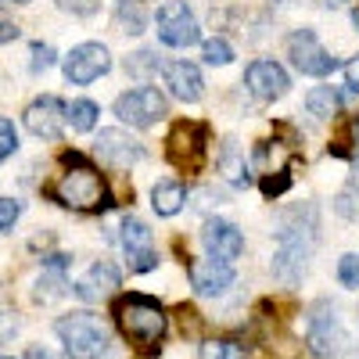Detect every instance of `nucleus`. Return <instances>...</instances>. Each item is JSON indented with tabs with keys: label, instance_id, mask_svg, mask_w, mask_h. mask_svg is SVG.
<instances>
[{
	"label": "nucleus",
	"instance_id": "1",
	"mask_svg": "<svg viewBox=\"0 0 359 359\" xmlns=\"http://www.w3.org/2000/svg\"><path fill=\"white\" fill-rule=\"evenodd\" d=\"M313 241H316V208H291L277 223V252H273V277L284 287H294L306 277V266L313 255Z\"/></svg>",
	"mask_w": 359,
	"mask_h": 359
},
{
	"label": "nucleus",
	"instance_id": "2",
	"mask_svg": "<svg viewBox=\"0 0 359 359\" xmlns=\"http://www.w3.org/2000/svg\"><path fill=\"white\" fill-rule=\"evenodd\" d=\"M115 320L118 327H123V334L140 345V348H158L162 334H165V313L162 306L155 302V298H147V294H126V298H118L115 302Z\"/></svg>",
	"mask_w": 359,
	"mask_h": 359
},
{
	"label": "nucleus",
	"instance_id": "3",
	"mask_svg": "<svg viewBox=\"0 0 359 359\" xmlns=\"http://www.w3.org/2000/svg\"><path fill=\"white\" fill-rule=\"evenodd\" d=\"M54 331H57V338H62V345L72 359H101L111 345L108 327L94 313H69L54 323Z\"/></svg>",
	"mask_w": 359,
	"mask_h": 359
},
{
	"label": "nucleus",
	"instance_id": "4",
	"mask_svg": "<svg viewBox=\"0 0 359 359\" xmlns=\"http://www.w3.org/2000/svg\"><path fill=\"white\" fill-rule=\"evenodd\" d=\"M54 198L62 205H69V208H79V212H94V208H108L111 205L101 172L86 169V165H76V169H69L62 180H57Z\"/></svg>",
	"mask_w": 359,
	"mask_h": 359
},
{
	"label": "nucleus",
	"instance_id": "5",
	"mask_svg": "<svg viewBox=\"0 0 359 359\" xmlns=\"http://www.w3.org/2000/svg\"><path fill=\"white\" fill-rule=\"evenodd\" d=\"M306 345H309V352L320 355V359H341V355L348 352V345H352L348 331L341 327V320L334 316V309L327 306V302L313 306V313H309Z\"/></svg>",
	"mask_w": 359,
	"mask_h": 359
},
{
	"label": "nucleus",
	"instance_id": "6",
	"mask_svg": "<svg viewBox=\"0 0 359 359\" xmlns=\"http://www.w3.org/2000/svg\"><path fill=\"white\" fill-rule=\"evenodd\" d=\"M158 40L165 47H191L201 40V29H198V18L191 15V8L184 0H169V4L158 8Z\"/></svg>",
	"mask_w": 359,
	"mask_h": 359
},
{
	"label": "nucleus",
	"instance_id": "7",
	"mask_svg": "<svg viewBox=\"0 0 359 359\" xmlns=\"http://www.w3.org/2000/svg\"><path fill=\"white\" fill-rule=\"evenodd\" d=\"M115 115L123 118V123L144 130V126L158 123V118L165 115V97L155 86H137V90H130V94L115 97Z\"/></svg>",
	"mask_w": 359,
	"mask_h": 359
},
{
	"label": "nucleus",
	"instance_id": "8",
	"mask_svg": "<svg viewBox=\"0 0 359 359\" xmlns=\"http://www.w3.org/2000/svg\"><path fill=\"white\" fill-rule=\"evenodd\" d=\"M287 57L302 76H327L338 69V62L323 50V43L316 40L313 29H298V33L287 36Z\"/></svg>",
	"mask_w": 359,
	"mask_h": 359
},
{
	"label": "nucleus",
	"instance_id": "9",
	"mask_svg": "<svg viewBox=\"0 0 359 359\" xmlns=\"http://www.w3.org/2000/svg\"><path fill=\"white\" fill-rule=\"evenodd\" d=\"M169 162L180 165V169H201L205 165V126L198 123H176L172 133H169Z\"/></svg>",
	"mask_w": 359,
	"mask_h": 359
},
{
	"label": "nucleus",
	"instance_id": "10",
	"mask_svg": "<svg viewBox=\"0 0 359 359\" xmlns=\"http://www.w3.org/2000/svg\"><path fill=\"white\" fill-rule=\"evenodd\" d=\"M108 69H111V54H108L104 43H79L65 57V79L76 83V86H86V83L101 79Z\"/></svg>",
	"mask_w": 359,
	"mask_h": 359
},
{
	"label": "nucleus",
	"instance_id": "11",
	"mask_svg": "<svg viewBox=\"0 0 359 359\" xmlns=\"http://www.w3.org/2000/svg\"><path fill=\"white\" fill-rule=\"evenodd\" d=\"M123 248H126V262H130V273H147V269L158 266V252L151 241V230H147L140 219L126 216L123 219Z\"/></svg>",
	"mask_w": 359,
	"mask_h": 359
},
{
	"label": "nucleus",
	"instance_id": "12",
	"mask_svg": "<svg viewBox=\"0 0 359 359\" xmlns=\"http://www.w3.org/2000/svg\"><path fill=\"white\" fill-rule=\"evenodd\" d=\"M69 123V108L57 97H36L33 104L25 108V130L36 133L43 140H57Z\"/></svg>",
	"mask_w": 359,
	"mask_h": 359
},
{
	"label": "nucleus",
	"instance_id": "13",
	"mask_svg": "<svg viewBox=\"0 0 359 359\" xmlns=\"http://www.w3.org/2000/svg\"><path fill=\"white\" fill-rule=\"evenodd\" d=\"M201 245H205L208 259L233 262V259H241V252H245V233L237 230L233 223H226V219H208L205 230H201Z\"/></svg>",
	"mask_w": 359,
	"mask_h": 359
},
{
	"label": "nucleus",
	"instance_id": "14",
	"mask_svg": "<svg viewBox=\"0 0 359 359\" xmlns=\"http://www.w3.org/2000/svg\"><path fill=\"white\" fill-rule=\"evenodd\" d=\"M245 83H248V90L259 101H277V97L287 94V86H291L287 72L277 62H252L245 69Z\"/></svg>",
	"mask_w": 359,
	"mask_h": 359
},
{
	"label": "nucleus",
	"instance_id": "15",
	"mask_svg": "<svg viewBox=\"0 0 359 359\" xmlns=\"http://www.w3.org/2000/svg\"><path fill=\"white\" fill-rule=\"evenodd\" d=\"M97 155H101L108 165H115V169H130V165H137V162L144 158V144L133 140V137L123 133V130H101V137H97Z\"/></svg>",
	"mask_w": 359,
	"mask_h": 359
},
{
	"label": "nucleus",
	"instance_id": "16",
	"mask_svg": "<svg viewBox=\"0 0 359 359\" xmlns=\"http://www.w3.org/2000/svg\"><path fill=\"white\" fill-rule=\"evenodd\" d=\"M191 284H194L198 294L216 298V294H223L233 284V266L219 262V259H194L191 262Z\"/></svg>",
	"mask_w": 359,
	"mask_h": 359
},
{
	"label": "nucleus",
	"instance_id": "17",
	"mask_svg": "<svg viewBox=\"0 0 359 359\" xmlns=\"http://www.w3.org/2000/svg\"><path fill=\"white\" fill-rule=\"evenodd\" d=\"M162 76H165V86H169V94H172L176 101L194 104V101L201 97V90H205L201 72H198V65H191V62H169V65L162 69Z\"/></svg>",
	"mask_w": 359,
	"mask_h": 359
},
{
	"label": "nucleus",
	"instance_id": "18",
	"mask_svg": "<svg viewBox=\"0 0 359 359\" xmlns=\"http://www.w3.org/2000/svg\"><path fill=\"white\" fill-rule=\"evenodd\" d=\"M115 287H118V269L111 262H94L90 273L76 284V294L86 298V302H101V298L115 294Z\"/></svg>",
	"mask_w": 359,
	"mask_h": 359
},
{
	"label": "nucleus",
	"instance_id": "19",
	"mask_svg": "<svg viewBox=\"0 0 359 359\" xmlns=\"http://www.w3.org/2000/svg\"><path fill=\"white\" fill-rule=\"evenodd\" d=\"M151 205H155V212H158V216H176L180 208L187 205V191H184V184H176V180H162V184H155V191H151Z\"/></svg>",
	"mask_w": 359,
	"mask_h": 359
},
{
	"label": "nucleus",
	"instance_id": "20",
	"mask_svg": "<svg viewBox=\"0 0 359 359\" xmlns=\"http://www.w3.org/2000/svg\"><path fill=\"white\" fill-rule=\"evenodd\" d=\"M115 25L123 29V33H144L147 25V8L144 0H115Z\"/></svg>",
	"mask_w": 359,
	"mask_h": 359
},
{
	"label": "nucleus",
	"instance_id": "21",
	"mask_svg": "<svg viewBox=\"0 0 359 359\" xmlns=\"http://www.w3.org/2000/svg\"><path fill=\"white\" fill-rule=\"evenodd\" d=\"M306 108L316 118H331L338 111V94H334L331 86H316V90H309V94H306Z\"/></svg>",
	"mask_w": 359,
	"mask_h": 359
},
{
	"label": "nucleus",
	"instance_id": "22",
	"mask_svg": "<svg viewBox=\"0 0 359 359\" xmlns=\"http://www.w3.org/2000/svg\"><path fill=\"white\" fill-rule=\"evenodd\" d=\"M219 165H223V172H226V180H230V184H237V187H245V184H248V169H245V158H237V147H233V140H226V144H223Z\"/></svg>",
	"mask_w": 359,
	"mask_h": 359
},
{
	"label": "nucleus",
	"instance_id": "23",
	"mask_svg": "<svg viewBox=\"0 0 359 359\" xmlns=\"http://www.w3.org/2000/svg\"><path fill=\"white\" fill-rule=\"evenodd\" d=\"M69 123H72L76 133L94 130V123H97V104H94V101H72V104H69Z\"/></svg>",
	"mask_w": 359,
	"mask_h": 359
},
{
	"label": "nucleus",
	"instance_id": "24",
	"mask_svg": "<svg viewBox=\"0 0 359 359\" xmlns=\"http://www.w3.org/2000/svg\"><path fill=\"white\" fill-rule=\"evenodd\" d=\"M201 355L205 359H245V345H237L230 338H219V341L201 345Z\"/></svg>",
	"mask_w": 359,
	"mask_h": 359
},
{
	"label": "nucleus",
	"instance_id": "25",
	"mask_svg": "<svg viewBox=\"0 0 359 359\" xmlns=\"http://www.w3.org/2000/svg\"><path fill=\"white\" fill-rule=\"evenodd\" d=\"M201 54H205V62H208V65H230V62H233V47H230V43H226L223 36H212V40H205Z\"/></svg>",
	"mask_w": 359,
	"mask_h": 359
},
{
	"label": "nucleus",
	"instance_id": "26",
	"mask_svg": "<svg viewBox=\"0 0 359 359\" xmlns=\"http://www.w3.org/2000/svg\"><path fill=\"white\" fill-rule=\"evenodd\" d=\"M338 280H341L345 287H359V255H355V252L338 262Z\"/></svg>",
	"mask_w": 359,
	"mask_h": 359
},
{
	"label": "nucleus",
	"instance_id": "27",
	"mask_svg": "<svg viewBox=\"0 0 359 359\" xmlns=\"http://www.w3.org/2000/svg\"><path fill=\"white\" fill-rule=\"evenodd\" d=\"M15 147H18V133H15V126L8 123V118H0V162L11 158V155H15Z\"/></svg>",
	"mask_w": 359,
	"mask_h": 359
},
{
	"label": "nucleus",
	"instance_id": "28",
	"mask_svg": "<svg viewBox=\"0 0 359 359\" xmlns=\"http://www.w3.org/2000/svg\"><path fill=\"white\" fill-rule=\"evenodd\" d=\"M355 194H359V184L355 187H348V191H341L338 194V201H334V208L345 216V219H355L359 216V201H355Z\"/></svg>",
	"mask_w": 359,
	"mask_h": 359
},
{
	"label": "nucleus",
	"instance_id": "29",
	"mask_svg": "<svg viewBox=\"0 0 359 359\" xmlns=\"http://www.w3.org/2000/svg\"><path fill=\"white\" fill-rule=\"evenodd\" d=\"M155 69V54L151 50H137L130 62H126V72L130 76H144V72H151Z\"/></svg>",
	"mask_w": 359,
	"mask_h": 359
},
{
	"label": "nucleus",
	"instance_id": "30",
	"mask_svg": "<svg viewBox=\"0 0 359 359\" xmlns=\"http://www.w3.org/2000/svg\"><path fill=\"white\" fill-rule=\"evenodd\" d=\"M18 216H22V205L15 198H0V230H11Z\"/></svg>",
	"mask_w": 359,
	"mask_h": 359
},
{
	"label": "nucleus",
	"instance_id": "31",
	"mask_svg": "<svg viewBox=\"0 0 359 359\" xmlns=\"http://www.w3.org/2000/svg\"><path fill=\"white\" fill-rule=\"evenodd\" d=\"M287 187H291V176H287V172L266 176V180H262V194H266V198H277V194H284Z\"/></svg>",
	"mask_w": 359,
	"mask_h": 359
},
{
	"label": "nucleus",
	"instance_id": "32",
	"mask_svg": "<svg viewBox=\"0 0 359 359\" xmlns=\"http://www.w3.org/2000/svg\"><path fill=\"white\" fill-rule=\"evenodd\" d=\"M54 65V47L50 43H33V72Z\"/></svg>",
	"mask_w": 359,
	"mask_h": 359
},
{
	"label": "nucleus",
	"instance_id": "33",
	"mask_svg": "<svg viewBox=\"0 0 359 359\" xmlns=\"http://www.w3.org/2000/svg\"><path fill=\"white\" fill-rule=\"evenodd\" d=\"M65 11H76V15H94L97 11V0H57Z\"/></svg>",
	"mask_w": 359,
	"mask_h": 359
},
{
	"label": "nucleus",
	"instance_id": "34",
	"mask_svg": "<svg viewBox=\"0 0 359 359\" xmlns=\"http://www.w3.org/2000/svg\"><path fill=\"white\" fill-rule=\"evenodd\" d=\"M15 331H18V320H15L8 309H0V341L15 338Z\"/></svg>",
	"mask_w": 359,
	"mask_h": 359
},
{
	"label": "nucleus",
	"instance_id": "35",
	"mask_svg": "<svg viewBox=\"0 0 359 359\" xmlns=\"http://www.w3.org/2000/svg\"><path fill=\"white\" fill-rule=\"evenodd\" d=\"M345 79H348V86H352L355 94H359V57H355V62H348V65H345Z\"/></svg>",
	"mask_w": 359,
	"mask_h": 359
},
{
	"label": "nucleus",
	"instance_id": "36",
	"mask_svg": "<svg viewBox=\"0 0 359 359\" xmlns=\"http://www.w3.org/2000/svg\"><path fill=\"white\" fill-rule=\"evenodd\" d=\"M15 36H18V29H15L11 22L0 18V43H8V40H15Z\"/></svg>",
	"mask_w": 359,
	"mask_h": 359
},
{
	"label": "nucleus",
	"instance_id": "37",
	"mask_svg": "<svg viewBox=\"0 0 359 359\" xmlns=\"http://www.w3.org/2000/svg\"><path fill=\"white\" fill-rule=\"evenodd\" d=\"M320 4H323V8H345L348 0H320Z\"/></svg>",
	"mask_w": 359,
	"mask_h": 359
},
{
	"label": "nucleus",
	"instance_id": "38",
	"mask_svg": "<svg viewBox=\"0 0 359 359\" xmlns=\"http://www.w3.org/2000/svg\"><path fill=\"white\" fill-rule=\"evenodd\" d=\"M352 22H355V29H359V11H352Z\"/></svg>",
	"mask_w": 359,
	"mask_h": 359
},
{
	"label": "nucleus",
	"instance_id": "39",
	"mask_svg": "<svg viewBox=\"0 0 359 359\" xmlns=\"http://www.w3.org/2000/svg\"><path fill=\"white\" fill-rule=\"evenodd\" d=\"M15 4H25V0H15Z\"/></svg>",
	"mask_w": 359,
	"mask_h": 359
},
{
	"label": "nucleus",
	"instance_id": "40",
	"mask_svg": "<svg viewBox=\"0 0 359 359\" xmlns=\"http://www.w3.org/2000/svg\"><path fill=\"white\" fill-rule=\"evenodd\" d=\"M0 359H11V355H0Z\"/></svg>",
	"mask_w": 359,
	"mask_h": 359
}]
</instances>
